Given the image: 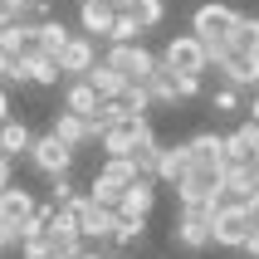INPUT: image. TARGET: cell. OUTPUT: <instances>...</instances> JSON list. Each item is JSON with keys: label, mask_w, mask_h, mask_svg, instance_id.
Listing matches in <instances>:
<instances>
[{"label": "cell", "mask_w": 259, "mask_h": 259, "mask_svg": "<svg viewBox=\"0 0 259 259\" xmlns=\"http://www.w3.org/2000/svg\"><path fill=\"white\" fill-rule=\"evenodd\" d=\"M235 25H240V10H235V5H225V0H205V5H196V10H191V29L205 39V49H210V64H215V59L230 49Z\"/></svg>", "instance_id": "6da1fadb"}, {"label": "cell", "mask_w": 259, "mask_h": 259, "mask_svg": "<svg viewBox=\"0 0 259 259\" xmlns=\"http://www.w3.org/2000/svg\"><path fill=\"white\" fill-rule=\"evenodd\" d=\"M171 240L191 254H201V249L215 245V215H210V205H181L171 220Z\"/></svg>", "instance_id": "7a4b0ae2"}, {"label": "cell", "mask_w": 259, "mask_h": 259, "mask_svg": "<svg viewBox=\"0 0 259 259\" xmlns=\"http://www.w3.org/2000/svg\"><path fill=\"white\" fill-rule=\"evenodd\" d=\"M161 64L176 69V73H205V69H215V64H210V49H205V39L196 34V29L171 34V39L161 44Z\"/></svg>", "instance_id": "3957f363"}, {"label": "cell", "mask_w": 259, "mask_h": 259, "mask_svg": "<svg viewBox=\"0 0 259 259\" xmlns=\"http://www.w3.org/2000/svg\"><path fill=\"white\" fill-rule=\"evenodd\" d=\"M103 59H108L117 73H127L132 83H147V78H152V69L161 64V54H152L142 39H137V44H103Z\"/></svg>", "instance_id": "277c9868"}, {"label": "cell", "mask_w": 259, "mask_h": 259, "mask_svg": "<svg viewBox=\"0 0 259 259\" xmlns=\"http://www.w3.org/2000/svg\"><path fill=\"white\" fill-rule=\"evenodd\" d=\"M73 152L64 137H54V132H44V137H34V147H29V166L49 181V176H64V171H73Z\"/></svg>", "instance_id": "5b68a950"}, {"label": "cell", "mask_w": 259, "mask_h": 259, "mask_svg": "<svg viewBox=\"0 0 259 259\" xmlns=\"http://www.w3.org/2000/svg\"><path fill=\"white\" fill-rule=\"evenodd\" d=\"M249 235H254L249 205H245V201H225V205L215 210V245H225V249H245Z\"/></svg>", "instance_id": "8992f818"}, {"label": "cell", "mask_w": 259, "mask_h": 259, "mask_svg": "<svg viewBox=\"0 0 259 259\" xmlns=\"http://www.w3.org/2000/svg\"><path fill=\"white\" fill-rule=\"evenodd\" d=\"M93 64H98V39L78 29V34H73V39L59 49V69H64V83H69V78H88V69H93Z\"/></svg>", "instance_id": "52a82bcc"}, {"label": "cell", "mask_w": 259, "mask_h": 259, "mask_svg": "<svg viewBox=\"0 0 259 259\" xmlns=\"http://www.w3.org/2000/svg\"><path fill=\"white\" fill-rule=\"evenodd\" d=\"M215 73H220V83H230V88H259V54L225 49L215 59Z\"/></svg>", "instance_id": "ba28073f"}, {"label": "cell", "mask_w": 259, "mask_h": 259, "mask_svg": "<svg viewBox=\"0 0 259 259\" xmlns=\"http://www.w3.org/2000/svg\"><path fill=\"white\" fill-rule=\"evenodd\" d=\"M254 157H259V122L245 117L225 132V166H249Z\"/></svg>", "instance_id": "9c48e42d"}, {"label": "cell", "mask_w": 259, "mask_h": 259, "mask_svg": "<svg viewBox=\"0 0 259 259\" xmlns=\"http://www.w3.org/2000/svg\"><path fill=\"white\" fill-rule=\"evenodd\" d=\"M152 210H157V176H137V181L122 191L117 215H127V220H152Z\"/></svg>", "instance_id": "30bf717a"}, {"label": "cell", "mask_w": 259, "mask_h": 259, "mask_svg": "<svg viewBox=\"0 0 259 259\" xmlns=\"http://www.w3.org/2000/svg\"><path fill=\"white\" fill-rule=\"evenodd\" d=\"M113 25H117V5L113 0H83V5H78V29L93 34L98 44L113 39Z\"/></svg>", "instance_id": "8fae6325"}, {"label": "cell", "mask_w": 259, "mask_h": 259, "mask_svg": "<svg viewBox=\"0 0 259 259\" xmlns=\"http://www.w3.org/2000/svg\"><path fill=\"white\" fill-rule=\"evenodd\" d=\"M49 132H54V137H64L73 152H83V147H93V142H98L93 122H88V117H78V113H69V108H59V113L49 117Z\"/></svg>", "instance_id": "7c38bea8"}, {"label": "cell", "mask_w": 259, "mask_h": 259, "mask_svg": "<svg viewBox=\"0 0 259 259\" xmlns=\"http://www.w3.org/2000/svg\"><path fill=\"white\" fill-rule=\"evenodd\" d=\"M186 152H191V171L196 166H225V132L205 127L196 137H186Z\"/></svg>", "instance_id": "4fadbf2b"}, {"label": "cell", "mask_w": 259, "mask_h": 259, "mask_svg": "<svg viewBox=\"0 0 259 259\" xmlns=\"http://www.w3.org/2000/svg\"><path fill=\"white\" fill-rule=\"evenodd\" d=\"M191 176V152L186 142H171V147H161V157H157V186H181Z\"/></svg>", "instance_id": "5bb4252c"}, {"label": "cell", "mask_w": 259, "mask_h": 259, "mask_svg": "<svg viewBox=\"0 0 259 259\" xmlns=\"http://www.w3.org/2000/svg\"><path fill=\"white\" fill-rule=\"evenodd\" d=\"M34 54V20H5L0 25V59Z\"/></svg>", "instance_id": "9a60e30c"}, {"label": "cell", "mask_w": 259, "mask_h": 259, "mask_svg": "<svg viewBox=\"0 0 259 259\" xmlns=\"http://www.w3.org/2000/svg\"><path fill=\"white\" fill-rule=\"evenodd\" d=\"M98 103H103V93L88 83V78H69L59 108H69V113H78V117H93V113H98Z\"/></svg>", "instance_id": "2e32d148"}, {"label": "cell", "mask_w": 259, "mask_h": 259, "mask_svg": "<svg viewBox=\"0 0 259 259\" xmlns=\"http://www.w3.org/2000/svg\"><path fill=\"white\" fill-rule=\"evenodd\" d=\"M73 34H78V29H69L59 15H49V20L34 25V54H54V59H59V49H64Z\"/></svg>", "instance_id": "e0dca14e"}, {"label": "cell", "mask_w": 259, "mask_h": 259, "mask_svg": "<svg viewBox=\"0 0 259 259\" xmlns=\"http://www.w3.org/2000/svg\"><path fill=\"white\" fill-rule=\"evenodd\" d=\"M34 210H39V201H34V196H29L25 186H5V191H0V215H5V220L25 225V220L34 215Z\"/></svg>", "instance_id": "ac0fdd59"}, {"label": "cell", "mask_w": 259, "mask_h": 259, "mask_svg": "<svg viewBox=\"0 0 259 259\" xmlns=\"http://www.w3.org/2000/svg\"><path fill=\"white\" fill-rule=\"evenodd\" d=\"M147 93H152V103H157V108H176V103H181V93H176V69L157 64V69H152V78H147Z\"/></svg>", "instance_id": "d6986e66"}, {"label": "cell", "mask_w": 259, "mask_h": 259, "mask_svg": "<svg viewBox=\"0 0 259 259\" xmlns=\"http://www.w3.org/2000/svg\"><path fill=\"white\" fill-rule=\"evenodd\" d=\"M88 83L98 88L103 98H122V88H127L132 78H127V73H117L113 64H108V59H98V64H93V69H88Z\"/></svg>", "instance_id": "ffe728a7"}, {"label": "cell", "mask_w": 259, "mask_h": 259, "mask_svg": "<svg viewBox=\"0 0 259 259\" xmlns=\"http://www.w3.org/2000/svg\"><path fill=\"white\" fill-rule=\"evenodd\" d=\"M29 147H34V132L10 117V122H0V152H10V157H29Z\"/></svg>", "instance_id": "44dd1931"}, {"label": "cell", "mask_w": 259, "mask_h": 259, "mask_svg": "<svg viewBox=\"0 0 259 259\" xmlns=\"http://www.w3.org/2000/svg\"><path fill=\"white\" fill-rule=\"evenodd\" d=\"M205 103H210V113H215V117H240V113H245V88L220 83V88H215V93H210Z\"/></svg>", "instance_id": "7402d4cb"}, {"label": "cell", "mask_w": 259, "mask_h": 259, "mask_svg": "<svg viewBox=\"0 0 259 259\" xmlns=\"http://www.w3.org/2000/svg\"><path fill=\"white\" fill-rule=\"evenodd\" d=\"M25 59H29V83H39V88L64 83V69H59L54 54H25Z\"/></svg>", "instance_id": "603a6c76"}, {"label": "cell", "mask_w": 259, "mask_h": 259, "mask_svg": "<svg viewBox=\"0 0 259 259\" xmlns=\"http://www.w3.org/2000/svg\"><path fill=\"white\" fill-rule=\"evenodd\" d=\"M98 176H103V181H113V186H122V191H127V186H132V181H137L142 171H137V161H132V157H103Z\"/></svg>", "instance_id": "cb8c5ba5"}, {"label": "cell", "mask_w": 259, "mask_h": 259, "mask_svg": "<svg viewBox=\"0 0 259 259\" xmlns=\"http://www.w3.org/2000/svg\"><path fill=\"white\" fill-rule=\"evenodd\" d=\"M230 49H240V54H259V15L240 10V25H235V34H230Z\"/></svg>", "instance_id": "d4e9b609"}, {"label": "cell", "mask_w": 259, "mask_h": 259, "mask_svg": "<svg viewBox=\"0 0 259 259\" xmlns=\"http://www.w3.org/2000/svg\"><path fill=\"white\" fill-rule=\"evenodd\" d=\"M117 103H122V117H147L152 108H157V103H152V93H147V83H127Z\"/></svg>", "instance_id": "484cf974"}, {"label": "cell", "mask_w": 259, "mask_h": 259, "mask_svg": "<svg viewBox=\"0 0 259 259\" xmlns=\"http://www.w3.org/2000/svg\"><path fill=\"white\" fill-rule=\"evenodd\" d=\"M161 147H166V142H161L157 132H147L142 142H137L132 161H137V171H142V176H157V157H161Z\"/></svg>", "instance_id": "4316f807"}, {"label": "cell", "mask_w": 259, "mask_h": 259, "mask_svg": "<svg viewBox=\"0 0 259 259\" xmlns=\"http://www.w3.org/2000/svg\"><path fill=\"white\" fill-rule=\"evenodd\" d=\"M137 39H142V20L132 10H117V25H113V39L108 44H137Z\"/></svg>", "instance_id": "83f0119b"}, {"label": "cell", "mask_w": 259, "mask_h": 259, "mask_svg": "<svg viewBox=\"0 0 259 259\" xmlns=\"http://www.w3.org/2000/svg\"><path fill=\"white\" fill-rule=\"evenodd\" d=\"M142 225H147V220H127V215H117V230H113V240H108V245H117V249L142 245Z\"/></svg>", "instance_id": "f1b7e54d"}, {"label": "cell", "mask_w": 259, "mask_h": 259, "mask_svg": "<svg viewBox=\"0 0 259 259\" xmlns=\"http://www.w3.org/2000/svg\"><path fill=\"white\" fill-rule=\"evenodd\" d=\"M88 122H93V132L103 137V132L113 127V122H122V103H117V98H103V103H98V113L88 117Z\"/></svg>", "instance_id": "f546056e"}, {"label": "cell", "mask_w": 259, "mask_h": 259, "mask_svg": "<svg viewBox=\"0 0 259 259\" xmlns=\"http://www.w3.org/2000/svg\"><path fill=\"white\" fill-rule=\"evenodd\" d=\"M132 15L142 20V29H157L161 20H166V5H161V0H132Z\"/></svg>", "instance_id": "4dcf8cb0"}, {"label": "cell", "mask_w": 259, "mask_h": 259, "mask_svg": "<svg viewBox=\"0 0 259 259\" xmlns=\"http://www.w3.org/2000/svg\"><path fill=\"white\" fill-rule=\"evenodd\" d=\"M88 196H93L98 205H108V210H117V201H122V186H113V181L93 176V181H88Z\"/></svg>", "instance_id": "1f68e13d"}, {"label": "cell", "mask_w": 259, "mask_h": 259, "mask_svg": "<svg viewBox=\"0 0 259 259\" xmlns=\"http://www.w3.org/2000/svg\"><path fill=\"white\" fill-rule=\"evenodd\" d=\"M0 83H29V59H0Z\"/></svg>", "instance_id": "d6a6232c"}, {"label": "cell", "mask_w": 259, "mask_h": 259, "mask_svg": "<svg viewBox=\"0 0 259 259\" xmlns=\"http://www.w3.org/2000/svg\"><path fill=\"white\" fill-rule=\"evenodd\" d=\"M20 259H54L49 235H29V240H20Z\"/></svg>", "instance_id": "836d02e7"}, {"label": "cell", "mask_w": 259, "mask_h": 259, "mask_svg": "<svg viewBox=\"0 0 259 259\" xmlns=\"http://www.w3.org/2000/svg\"><path fill=\"white\" fill-rule=\"evenodd\" d=\"M73 196H78V191H73V176L64 171V176H49V201L54 205H69Z\"/></svg>", "instance_id": "e575fe53"}, {"label": "cell", "mask_w": 259, "mask_h": 259, "mask_svg": "<svg viewBox=\"0 0 259 259\" xmlns=\"http://www.w3.org/2000/svg\"><path fill=\"white\" fill-rule=\"evenodd\" d=\"M201 78L205 73H176V93H181V103H191V98H201Z\"/></svg>", "instance_id": "d590c367"}, {"label": "cell", "mask_w": 259, "mask_h": 259, "mask_svg": "<svg viewBox=\"0 0 259 259\" xmlns=\"http://www.w3.org/2000/svg\"><path fill=\"white\" fill-rule=\"evenodd\" d=\"M15 249H20V225L0 215V259H5V254H15Z\"/></svg>", "instance_id": "8d00e7d4"}, {"label": "cell", "mask_w": 259, "mask_h": 259, "mask_svg": "<svg viewBox=\"0 0 259 259\" xmlns=\"http://www.w3.org/2000/svg\"><path fill=\"white\" fill-rule=\"evenodd\" d=\"M5 186H15V157L10 152H0V191Z\"/></svg>", "instance_id": "74e56055"}, {"label": "cell", "mask_w": 259, "mask_h": 259, "mask_svg": "<svg viewBox=\"0 0 259 259\" xmlns=\"http://www.w3.org/2000/svg\"><path fill=\"white\" fill-rule=\"evenodd\" d=\"M49 15H54V5H49V0H29V20H34V25H39V20H49Z\"/></svg>", "instance_id": "f35d334b"}, {"label": "cell", "mask_w": 259, "mask_h": 259, "mask_svg": "<svg viewBox=\"0 0 259 259\" xmlns=\"http://www.w3.org/2000/svg\"><path fill=\"white\" fill-rule=\"evenodd\" d=\"M0 122H10V93H5V83H0Z\"/></svg>", "instance_id": "ab89813d"}, {"label": "cell", "mask_w": 259, "mask_h": 259, "mask_svg": "<svg viewBox=\"0 0 259 259\" xmlns=\"http://www.w3.org/2000/svg\"><path fill=\"white\" fill-rule=\"evenodd\" d=\"M245 205H249V220H254V230H259V191H254V196H249Z\"/></svg>", "instance_id": "60d3db41"}, {"label": "cell", "mask_w": 259, "mask_h": 259, "mask_svg": "<svg viewBox=\"0 0 259 259\" xmlns=\"http://www.w3.org/2000/svg\"><path fill=\"white\" fill-rule=\"evenodd\" d=\"M245 117H254V122H259V88H254V98L245 103Z\"/></svg>", "instance_id": "b9f144b4"}, {"label": "cell", "mask_w": 259, "mask_h": 259, "mask_svg": "<svg viewBox=\"0 0 259 259\" xmlns=\"http://www.w3.org/2000/svg\"><path fill=\"white\" fill-rule=\"evenodd\" d=\"M245 171H249V181H254V186H259V157H254V161H249Z\"/></svg>", "instance_id": "7bdbcfd3"}, {"label": "cell", "mask_w": 259, "mask_h": 259, "mask_svg": "<svg viewBox=\"0 0 259 259\" xmlns=\"http://www.w3.org/2000/svg\"><path fill=\"white\" fill-rule=\"evenodd\" d=\"M103 259H122V254H103Z\"/></svg>", "instance_id": "ee69618b"}]
</instances>
